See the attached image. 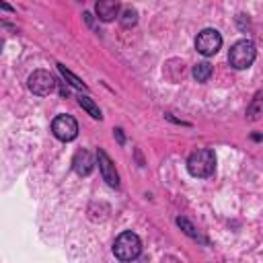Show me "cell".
Returning <instances> with one entry per match:
<instances>
[{
    "mask_svg": "<svg viewBox=\"0 0 263 263\" xmlns=\"http://www.w3.org/2000/svg\"><path fill=\"white\" fill-rule=\"evenodd\" d=\"M72 168H74V173L80 175V177L90 175V171L95 168V160H92L90 152H88V150H76V154H74V158H72Z\"/></svg>",
    "mask_w": 263,
    "mask_h": 263,
    "instance_id": "ba28073f",
    "label": "cell"
},
{
    "mask_svg": "<svg viewBox=\"0 0 263 263\" xmlns=\"http://www.w3.org/2000/svg\"><path fill=\"white\" fill-rule=\"evenodd\" d=\"M255 58H257V47H255V43L249 41V39L236 41V43L230 47V51H228V62H230V66L236 68V70L249 68V66L255 62Z\"/></svg>",
    "mask_w": 263,
    "mask_h": 263,
    "instance_id": "7a4b0ae2",
    "label": "cell"
},
{
    "mask_svg": "<svg viewBox=\"0 0 263 263\" xmlns=\"http://www.w3.org/2000/svg\"><path fill=\"white\" fill-rule=\"evenodd\" d=\"M216 168V156L210 148H199L195 150L189 160H187V171L193 177H210Z\"/></svg>",
    "mask_w": 263,
    "mask_h": 263,
    "instance_id": "3957f363",
    "label": "cell"
},
{
    "mask_svg": "<svg viewBox=\"0 0 263 263\" xmlns=\"http://www.w3.org/2000/svg\"><path fill=\"white\" fill-rule=\"evenodd\" d=\"M78 105H80V107H82V109H84L92 119H101V117H103V115H101V109L95 105V101H92L90 97L80 95V97H78Z\"/></svg>",
    "mask_w": 263,
    "mask_h": 263,
    "instance_id": "8fae6325",
    "label": "cell"
},
{
    "mask_svg": "<svg viewBox=\"0 0 263 263\" xmlns=\"http://www.w3.org/2000/svg\"><path fill=\"white\" fill-rule=\"evenodd\" d=\"M51 132L58 140L62 142H70L78 136V123L72 115H58L53 121H51Z\"/></svg>",
    "mask_w": 263,
    "mask_h": 263,
    "instance_id": "8992f818",
    "label": "cell"
},
{
    "mask_svg": "<svg viewBox=\"0 0 263 263\" xmlns=\"http://www.w3.org/2000/svg\"><path fill=\"white\" fill-rule=\"evenodd\" d=\"M261 117H263V90H259V92L253 97L251 105L247 107V119L257 121V119H261Z\"/></svg>",
    "mask_w": 263,
    "mask_h": 263,
    "instance_id": "30bf717a",
    "label": "cell"
},
{
    "mask_svg": "<svg viewBox=\"0 0 263 263\" xmlns=\"http://www.w3.org/2000/svg\"><path fill=\"white\" fill-rule=\"evenodd\" d=\"M210 76H212V66L208 62H199V64L193 66V78L197 82H208Z\"/></svg>",
    "mask_w": 263,
    "mask_h": 263,
    "instance_id": "7c38bea8",
    "label": "cell"
},
{
    "mask_svg": "<svg viewBox=\"0 0 263 263\" xmlns=\"http://www.w3.org/2000/svg\"><path fill=\"white\" fill-rule=\"evenodd\" d=\"M119 21H121V25L123 27H134L136 23H138V10L136 8H132V6H127V8H123V12L119 14Z\"/></svg>",
    "mask_w": 263,
    "mask_h": 263,
    "instance_id": "5bb4252c",
    "label": "cell"
},
{
    "mask_svg": "<svg viewBox=\"0 0 263 263\" xmlns=\"http://www.w3.org/2000/svg\"><path fill=\"white\" fill-rule=\"evenodd\" d=\"M95 12H97V16H99L101 21L109 23V21H113L115 16H119V4L113 2V0H101V2H97Z\"/></svg>",
    "mask_w": 263,
    "mask_h": 263,
    "instance_id": "9c48e42d",
    "label": "cell"
},
{
    "mask_svg": "<svg viewBox=\"0 0 263 263\" xmlns=\"http://www.w3.org/2000/svg\"><path fill=\"white\" fill-rule=\"evenodd\" d=\"M222 47V35L216 29H203L195 39V49L201 55H214Z\"/></svg>",
    "mask_w": 263,
    "mask_h": 263,
    "instance_id": "5b68a950",
    "label": "cell"
},
{
    "mask_svg": "<svg viewBox=\"0 0 263 263\" xmlns=\"http://www.w3.org/2000/svg\"><path fill=\"white\" fill-rule=\"evenodd\" d=\"M58 70L62 72V76H64V78H66V80H68V82H70L74 88H80V90H88V86H86V84H84V82H82V80H80L76 74H72V72H70V70L64 66V64H58Z\"/></svg>",
    "mask_w": 263,
    "mask_h": 263,
    "instance_id": "4fadbf2b",
    "label": "cell"
},
{
    "mask_svg": "<svg viewBox=\"0 0 263 263\" xmlns=\"http://www.w3.org/2000/svg\"><path fill=\"white\" fill-rule=\"evenodd\" d=\"M115 136H117V142H119V144H123V142H125V140H123V132H121L119 127L115 129Z\"/></svg>",
    "mask_w": 263,
    "mask_h": 263,
    "instance_id": "2e32d148",
    "label": "cell"
},
{
    "mask_svg": "<svg viewBox=\"0 0 263 263\" xmlns=\"http://www.w3.org/2000/svg\"><path fill=\"white\" fill-rule=\"evenodd\" d=\"M27 86H29V90H31L33 95H37V97H47V95H51V92L55 90L58 82H55V78H53L47 70H35V72L27 78Z\"/></svg>",
    "mask_w": 263,
    "mask_h": 263,
    "instance_id": "277c9868",
    "label": "cell"
},
{
    "mask_svg": "<svg viewBox=\"0 0 263 263\" xmlns=\"http://www.w3.org/2000/svg\"><path fill=\"white\" fill-rule=\"evenodd\" d=\"M177 226H179V228H183V232H185V234H189L191 238L203 240V238L199 236V232H197V230H195V228L189 224V220H187V218H177ZM203 242H205V240H203Z\"/></svg>",
    "mask_w": 263,
    "mask_h": 263,
    "instance_id": "9a60e30c",
    "label": "cell"
},
{
    "mask_svg": "<svg viewBox=\"0 0 263 263\" xmlns=\"http://www.w3.org/2000/svg\"><path fill=\"white\" fill-rule=\"evenodd\" d=\"M140 253H142V242L138 234H134L132 230L121 232L113 242V255L119 261H134L140 257Z\"/></svg>",
    "mask_w": 263,
    "mask_h": 263,
    "instance_id": "6da1fadb",
    "label": "cell"
},
{
    "mask_svg": "<svg viewBox=\"0 0 263 263\" xmlns=\"http://www.w3.org/2000/svg\"><path fill=\"white\" fill-rule=\"evenodd\" d=\"M97 164H99V171H101V175H103V181H107L109 187H115V189H117V187H119L117 168H115L113 160L109 158V154H107L103 148L97 150Z\"/></svg>",
    "mask_w": 263,
    "mask_h": 263,
    "instance_id": "52a82bcc",
    "label": "cell"
}]
</instances>
